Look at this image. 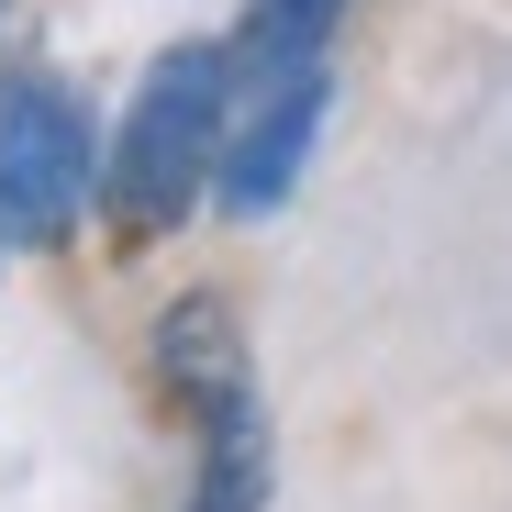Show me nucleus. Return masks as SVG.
Segmentation results:
<instances>
[{
    "label": "nucleus",
    "instance_id": "f257e3e1",
    "mask_svg": "<svg viewBox=\"0 0 512 512\" xmlns=\"http://www.w3.org/2000/svg\"><path fill=\"white\" fill-rule=\"evenodd\" d=\"M223 134H234V45H167L145 67V90L112 145V212L123 234H167L212 179H223Z\"/></svg>",
    "mask_w": 512,
    "mask_h": 512
},
{
    "label": "nucleus",
    "instance_id": "f03ea898",
    "mask_svg": "<svg viewBox=\"0 0 512 512\" xmlns=\"http://www.w3.org/2000/svg\"><path fill=\"white\" fill-rule=\"evenodd\" d=\"M90 201V123L45 78H0V234L45 245Z\"/></svg>",
    "mask_w": 512,
    "mask_h": 512
},
{
    "label": "nucleus",
    "instance_id": "7ed1b4c3",
    "mask_svg": "<svg viewBox=\"0 0 512 512\" xmlns=\"http://www.w3.org/2000/svg\"><path fill=\"white\" fill-rule=\"evenodd\" d=\"M323 90L334 78L323 67H290V78H245L234 90V134H223V212H279L290 179H301V156L323 134Z\"/></svg>",
    "mask_w": 512,
    "mask_h": 512
},
{
    "label": "nucleus",
    "instance_id": "20e7f679",
    "mask_svg": "<svg viewBox=\"0 0 512 512\" xmlns=\"http://www.w3.org/2000/svg\"><path fill=\"white\" fill-rule=\"evenodd\" d=\"M346 0H245V34H234V78H290L323 67V34Z\"/></svg>",
    "mask_w": 512,
    "mask_h": 512
}]
</instances>
